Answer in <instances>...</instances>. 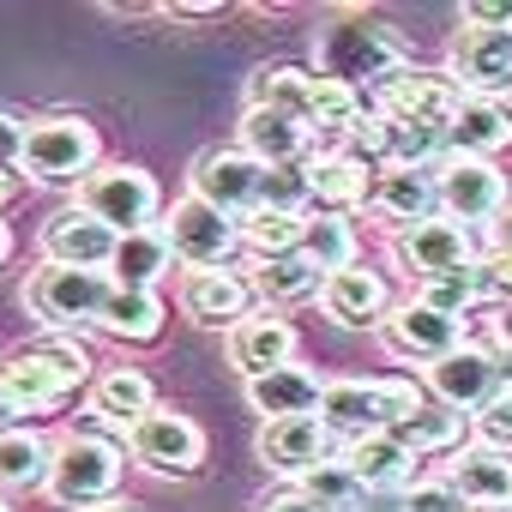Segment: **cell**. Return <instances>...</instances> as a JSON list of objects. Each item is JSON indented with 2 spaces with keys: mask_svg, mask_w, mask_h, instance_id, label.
Returning a JSON list of instances; mask_svg holds the SVG:
<instances>
[{
  "mask_svg": "<svg viewBox=\"0 0 512 512\" xmlns=\"http://www.w3.org/2000/svg\"><path fill=\"white\" fill-rule=\"evenodd\" d=\"M19 193H25V175H19V169H0V211H7Z\"/></svg>",
  "mask_w": 512,
  "mask_h": 512,
  "instance_id": "obj_49",
  "label": "cell"
},
{
  "mask_svg": "<svg viewBox=\"0 0 512 512\" xmlns=\"http://www.w3.org/2000/svg\"><path fill=\"white\" fill-rule=\"evenodd\" d=\"M79 211L97 217L115 235H133V229H151L163 217V187L139 163H97L79 181Z\"/></svg>",
  "mask_w": 512,
  "mask_h": 512,
  "instance_id": "obj_6",
  "label": "cell"
},
{
  "mask_svg": "<svg viewBox=\"0 0 512 512\" xmlns=\"http://www.w3.org/2000/svg\"><path fill=\"white\" fill-rule=\"evenodd\" d=\"M109 296L103 272H73V266H37L25 284V308L49 326V332H79L97 326V308Z\"/></svg>",
  "mask_w": 512,
  "mask_h": 512,
  "instance_id": "obj_9",
  "label": "cell"
},
{
  "mask_svg": "<svg viewBox=\"0 0 512 512\" xmlns=\"http://www.w3.org/2000/svg\"><path fill=\"white\" fill-rule=\"evenodd\" d=\"M446 157H476V163H494L506 145H512V121L494 97H458L446 133H440Z\"/></svg>",
  "mask_w": 512,
  "mask_h": 512,
  "instance_id": "obj_23",
  "label": "cell"
},
{
  "mask_svg": "<svg viewBox=\"0 0 512 512\" xmlns=\"http://www.w3.org/2000/svg\"><path fill=\"white\" fill-rule=\"evenodd\" d=\"M464 512H512V506H464Z\"/></svg>",
  "mask_w": 512,
  "mask_h": 512,
  "instance_id": "obj_54",
  "label": "cell"
},
{
  "mask_svg": "<svg viewBox=\"0 0 512 512\" xmlns=\"http://www.w3.org/2000/svg\"><path fill=\"white\" fill-rule=\"evenodd\" d=\"M320 386H326V380H320L314 368L290 362V368H272V374H260V380H247V404L260 410L266 422H284V416H314Z\"/></svg>",
  "mask_w": 512,
  "mask_h": 512,
  "instance_id": "obj_30",
  "label": "cell"
},
{
  "mask_svg": "<svg viewBox=\"0 0 512 512\" xmlns=\"http://www.w3.org/2000/svg\"><path fill=\"white\" fill-rule=\"evenodd\" d=\"M7 260H13V229L0 223V266H7Z\"/></svg>",
  "mask_w": 512,
  "mask_h": 512,
  "instance_id": "obj_51",
  "label": "cell"
},
{
  "mask_svg": "<svg viewBox=\"0 0 512 512\" xmlns=\"http://www.w3.org/2000/svg\"><path fill=\"white\" fill-rule=\"evenodd\" d=\"M175 302H181V314L193 320V326H205V332H229V326H241L247 314H253V284L241 278V272H181V284H175Z\"/></svg>",
  "mask_w": 512,
  "mask_h": 512,
  "instance_id": "obj_16",
  "label": "cell"
},
{
  "mask_svg": "<svg viewBox=\"0 0 512 512\" xmlns=\"http://www.w3.org/2000/svg\"><path fill=\"white\" fill-rule=\"evenodd\" d=\"M362 121H368V97H362V91H350V85H332V79H320V73H314V97H308V115H302L308 139H314L320 151H338V145H344Z\"/></svg>",
  "mask_w": 512,
  "mask_h": 512,
  "instance_id": "obj_27",
  "label": "cell"
},
{
  "mask_svg": "<svg viewBox=\"0 0 512 512\" xmlns=\"http://www.w3.org/2000/svg\"><path fill=\"white\" fill-rule=\"evenodd\" d=\"M506 37H512V25H506Z\"/></svg>",
  "mask_w": 512,
  "mask_h": 512,
  "instance_id": "obj_56",
  "label": "cell"
},
{
  "mask_svg": "<svg viewBox=\"0 0 512 512\" xmlns=\"http://www.w3.org/2000/svg\"><path fill=\"white\" fill-rule=\"evenodd\" d=\"M416 302H422V308H434V314H446V320H464V314L482 302V278H476V266H470V272L428 278V284L416 290Z\"/></svg>",
  "mask_w": 512,
  "mask_h": 512,
  "instance_id": "obj_39",
  "label": "cell"
},
{
  "mask_svg": "<svg viewBox=\"0 0 512 512\" xmlns=\"http://www.w3.org/2000/svg\"><path fill=\"white\" fill-rule=\"evenodd\" d=\"M338 464L350 470V482L362 494H392V488H410L416 482V458L392 440V434H362V440H344Z\"/></svg>",
  "mask_w": 512,
  "mask_h": 512,
  "instance_id": "obj_25",
  "label": "cell"
},
{
  "mask_svg": "<svg viewBox=\"0 0 512 512\" xmlns=\"http://www.w3.org/2000/svg\"><path fill=\"white\" fill-rule=\"evenodd\" d=\"M145 410H157V386H151V374H139V368H103V374L91 380V416L115 422L121 434H127Z\"/></svg>",
  "mask_w": 512,
  "mask_h": 512,
  "instance_id": "obj_32",
  "label": "cell"
},
{
  "mask_svg": "<svg viewBox=\"0 0 512 512\" xmlns=\"http://www.w3.org/2000/svg\"><path fill=\"white\" fill-rule=\"evenodd\" d=\"M458 97H464V91H458L446 73H422V67H410V73H398L386 91H374V115H386V121H398V127L446 133Z\"/></svg>",
  "mask_w": 512,
  "mask_h": 512,
  "instance_id": "obj_12",
  "label": "cell"
},
{
  "mask_svg": "<svg viewBox=\"0 0 512 512\" xmlns=\"http://www.w3.org/2000/svg\"><path fill=\"white\" fill-rule=\"evenodd\" d=\"M368 205H374L386 223H398V229H410V223H422V217H440L434 169H380Z\"/></svg>",
  "mask_w": 512,
  "mask_h": 512,
  "instance_id": "obj_28",
  "label": "cell"
},
{
  "mask_svg": "<svg viewBox=\"0 0 512 512\" xmlns=\"http://www.w3.org/2000/svg\"><path fill=\"white\" fill-rule=\"evenodd\" d=\"M506 25H512L506 0H470L464 7V31H506Z\"/></svg>",
  "mask_w": 512,
  "mask_h": 512,
  "instance_id": "obj_44",
  "label": "cell"
},
{
  "mask_svg": "<svg viewBox=\"0 0 512 512\" xmlns=\"http://www.w3.org/2000/svg\"><path fill=\"white\" fill-rule=\"evenodd\" d=\"M296 253H302L320 278H332V272L356 266V223H350V217L308 211V217H302V235H296Z\"/></svg>",
  "mask_w": 512,
  "mask_h": 512,
  "instance_id": "obj_34",
  "label": "cell"
},
{
  "mask_svg": "<svg viewBox=\"0 0 512 512\" xmlns=\"http://www.w3.org/2000/svg\"><path fill=\"white\" fill-rule=\"evenodd\" d=\"M25 127L13 109H0V169H19V151H25Z\"/></svg>",
  "mask_w": 512,
  "mask_h": 512,
  "instance_id": "obj_45",
  "label": "cell"
},
{
  "mask_svg": "<svg viewBox=\"0 0 512 512\" xmlns=\"http://www.w3.org/2000/svg\"><path fill=\"white\" fill-rule=\"evenodd\" d=\"M392 253H398V266L410 278H422V284L428 278H446V272H470L482 260V253H476V229H464L452 217H422V223L398 229Z\"/></svg>",
  "mask_w": 512,
  "mask_h": 512,
  "instance_id": "obj_11",
  "label": "cell"
},
{
  "mask_svg": "<svg viewBox=\"0 0 512 512\" xmlns=\"http://www.w3.org/2000/svg\"><path fill=\"white\" fill-rule=\"evenodd\" d=\"M416 61H410V43L392 31V25H374V19H350V25H332L326 37H320V79H332V85H350V91H362V85H374V91H386L398 73H410Z\"/></svg>",
  "mask_w": 512,
  "mask_h": 512,
  "instance_id": "obj_3",
  "label": "cell"
},
{
  "mask_svg": "<svg viewBox=\"0 0 512 512\" xmlns=\"http://www.w3.org/2000/svg\"><path fill=\"white\" fill-rule=\"evenodd\" d=\"M494 103H500V109H506V121H512V85H506V91H500Z\"/></svg>",
  "mask_w": 512,
  "mask_h": 512,
  "instance_id": "obj_53",
  "label": "cell"
},
{
  "mask_svg": "<svg viewBox=\"0 0 512 512\" xmlns=\"http://www.w3.org/2000/svg\"><path fill=\"white\" fill-rule=\"evenodd\" d=\"M235 151H247L260 169H284V163H308L314 139L296 115H272V109H241V133Z\"/></svg>",
  "mask_w": 512,
  "mask_h": 512,
  "instance_id": "obj_24",
  "label": "cell"
},
{
  "mask_svg": "<svg viewBox=\"0 0 512 512\" xmlns=\"http://www.w3.org/2000/svg\"><path fill=\"white\" fill-rule=\"evenodd\" d=\"M253 512H326V506H320V500H308L302 488H278V494H266Z\"/></svg>",
  "mask_w": 512,
  "mask_h": 512,
  "instance_id": "obj_46",
  "label": "cell"
},
{
  "mask_svg": "<svg viewBox=\"0 0 512 512\" xmlns=\"http://www.w3.org/2000/svg\"><path fill=\"white\" fill-rule=\"evenodd\" d=\"M374 163L350 157V151H320L308 157V211H326V217H350L356 205H368L374 193Z\"/></svg>",
  "mask_w": 512,
  "mask_h": 512,
  "instance_id": "obj_19",
  "label": "cell"
},
{
  "mask_svg": "<svg viewBox=\"0 0 512 512\" xmlns=\"http://www.w3.org/2000/svg\"><path fill=\"white\" fill-rule=\"evenodd\" d=\"M296 235H302V217H290V211L253 205V211L241 217V247L253 253V260H278V253H296Z\"/></svg>",
  "mask_w": 512,
  "mask_h": 512,
  "instance_id": "obj_38",
  "label": "cell"
},
{
  "mask_svg": "<svg viewBox=\"0 0 512 512\" xmlns=\"http://www.w3.org/2000/svg\"><path fill=\"white\" fill-rule=\"evenodd\" d=\"M115 229H103L97 217H85L79 205L55 211L43 223V266H73V272H109L115 260Z\"/></svg>",
  "mask_w": 512,
  "mask_h": 512,
  "instance_id": "obj_17",
  "label": "cell"
},
{
  "mask_svg": "<svg viewBox=\"0 0 512 512\" xmlns=\"http://www.w3.org/2000/svg\"><path fill=\"white\" fill-rule=\"evenodd\" d=\"M163 320H169V308L157 290H115L109 284V296L97 308V332H109L115 344H157Z\"/></svg>",
  "mask_w": 512,
  "mask_h": 512,
  "instance_id": "obj_29",
  "label": "cell"
},
{
  "mask_svg": "<svg viewBox=\"0 0 512 512\" xmlns=\"http://www.w3.org/2000/svg\"><path fill=\"white\" fill-rule=\"evenodd\" d=\"M434 199H440V217H452L464 229H488L506 205V175L476 157H446V163H434Z\"/></svg>",
  "mask_w": 512,
  "mask_h": 512,
  "instance_id": "obj_10",
  "label": "cell"
},
{
  "mask_svg": "<svg viewBox=\"0 0 512 512\" xmlns=\"http://www.w3.org/2000/svg\"><path fill=\"white\" fill-rule=\"evenodd\" d=\"M464 434H470V416H464V410H446V404H422L416 416H404V422L392 428V440H398L416 464H422L428 452H458Z\"/></svg>",
  "mask_w": 512,
  "mask_h": 512,
  "instance_id": "obj_35",
  "label": "cell"
},
{
  "mask_svg": "<svg viewBox=\"0 0 512 512\" xmlns=\"http://www.w3.org/2000/svg\"><path fill=\"white\" fill-rule=\"evenodd\" d=\"M121 452H133V464H145L157 476H193L205 464V428L193 416H181L175 404H157L127 428Z\"/></svg>",
  "mask_w": 512,
  "mask_h": 512,
  "instance_id": "obj_8",
  "label": "cell"
},
{
  "mask_svg": "<svg viewBox=\"0 0 512 512\" xmlns=\"http://www.w3.org/2000/svg\"><path fill=\"white\" fill-rule=\"evenodd\" d=\"M157 235L169 241L175 260H181V266H193V272H223L235 253H241V223H235V217H223L217 205L193 199V193H181L175 205H163Z\"/></svg>",
  "mask_w": 512,
  "mask_h": 512,
  "instance_id": "obj_7",
  "label": "cell"
},
{
  "mask_svg": "<svg viewBox=\"0 0 512 512\" xmlns=\"http://www.w3.org/2000/svg\"><path fill=\"white\" fill-rule=\"evenodd\" d=\"M91 512H139V506H127V500H109V506H91Z\"/></svg>",
  "mask_w": 512,
  "mask_h": 512,
  "instance_id": "obj_52",
  "label": "cell"
},
{
  "mask_svg": "<svg viewBox=\"0 0 512 512\" xmlns=\"http://www.w3.org/2000/svg\"><path fill=\"white\" fill-rule=\"evenodd\" d=\"M308 97H314V67H296V61H278V67H260L247 79V109H272V115H308Z\"/></svg>",
  "mask_w": 512,
  "mask_h": 512,
  "instance_id": "obj_37",
  "label": "cell"
},
{
  "mask_svg": "<svg viewBox=\"0 0 512 512\" xmlns=\"http://www.w3.org/2000/svg\"><path fill=\"white\" fill-rule=\"evenodd\" d=\"M374 332H380V344H386L398 362H416V368H434L446 350H458V344H464V320H446V314L422 308L416 296H410L404 308H392Z\"/></svg>",
  "mask_w": 512,
  "mask_h": 512,
  "instance_id": "obj_15",
  "label": "cell"
},
{
  "mask_svg": "<svg viewBox=\"0 0 512 512\" xmlns=\"http://www.w3.org/2000/svg\"><path fill=\"white\" fill-rule=\"evenodd\" d=\"M404 512H464V500L452 494V482L446 476H416L410 488H404V500H398Z\"/></svg>",
  "mask_w": 512,
  "mask_h": 512,
  "instance_id": "obj_43",
  "label": "cell"
},
{
  "mask_svg": "<svg viewBox=\"0 0 512 512\" xmlns=\"http://www.w3.org/2000/svg\"><path fill=\"white\" fill-rule=\"evenodd\" d=\"M223 350H229V368H241V380H260L272 368H290L302 338H296V326L278 308H253L241 326L223 332Z\"/></svg>",
  "mask_w": 512,
  "mask_h": 512,
  "instance_id": "obj_14",
  "label": "cell"
},
{
  "mask_svg": "<svg viewBox=\"0 0 512 512\" xmlns=\"http://www.w3.org/2000/svg\"><path fill=\"white\" fill-rule=\"evenodd\" d=\"M446 482H452V494H458L464 506H512V452L458 446Z\"/></svg>",
  "mask_w": 512,
  "mask_h": 512,
  "instance_id": "obj_26",
  "label": "cell"
},
{
  "mask_svg": "<svg viewBox=\"0 0 512 512\" xmlns=\"http://www.w3.org/2000/svg\"><path fill=\"white\" fill-rule=\"evenodd\" d=\"M422 392H434L446 410H482L494 398V356L482 344H458V350H446L428 368V386Z\"/></svg>",
  "mask_w": 512,
  "mask_h": 512,
  "instance_id": "obj_22",
  "label": "cell"
},
{
  "mask_svg": "<svg viewBox=\"0 0 512 512\" xmlns=\"http://www.w3.org/2000/svg\"><path fill=\"white\" fill-rule=\"evenodd\" d=\"M169 272H175V253H169V241H163L157 223H151V229H133V235L115 241V260H109L103 278H109L115 290H157Z\"/></svg>",
  "mask_w": 512,
  "mask_h": 512,
  "instance_id": "obj_31",
  "label": "cell"
},
{
  "mask_svg": "<svg viewBox=\"0 0 512 512\" xmlns=\"http://www.w3.org/2000/svg\"><path fill=\"white\" fill-rule=\"evenodd\" d=\"M470 428H476V446L512 452V392H506V386H494V398L470 416Z\"/></svg>",
  "mask_w": 512,
  "mask_h": 512,
  "instance_id": "obj_42",
  "label": "cell"
},
{
  "mask_svg": "<svg viewBox=\"0 0 512 512\" xmlns=\"http://www.w3.org/2000/svg\"><path fill=\"white\" fill-rule=\"evenodd\" d=\"M320 308H326V320L368 332V326H380L392 314V296H386V278L356 260V266H344V272H332L320 284Z\"/></svg>",
  "mask_w": 512,
  "mask_h": 512,
  "instance_id": "obj_21",
  "label": "cell"
},
{
  "mask_svg": "<svg viewBox=\"0 0 512 512\" xmlns=\"http://www.w3.org/2000/svg\"><path fill=\"white\" fill-rule=\"evenodd\" d=\"M97 374L91 350L67 332H43L37 344H25L7 368H0V428L7 416H55L79 398V386Z\"/></svg>",
  "mask_w": 512,
  "mask_h": 512,
  "instance_id": "obj_1",
  "label": "cell"
},
{
  "mask_svg": "<svg viewBox=\"0 0 512 512\" xmlns=\"http://www.w3.org/2000/svg\"><path fill=\"white\" fill-rule=\"evenodd\" d=\"M494 344H512V302L494 308Z\"/></svg>",
  "mask_w": 512,
  "mask_h": 512,
  "instance_id": "obj_50",
  "label": "cell"
},
{
  "mask_svg": "<svg viewBox=\"0 0 512 512\" xmlns=\"http://www.w3.org/2000/svg\"><path fill=\"white\" fill-rule=\"evenodd\" d=\"M55 446L37 428H0V494H37L49 488Z\"/></svg>",
  "mask_w": 512,
  "mask_h": 512,
  "instance_id": "obj_33",
  "label": "cell"
},
{
  "mask_svg": "<svg viewBox=\"0 0 512 512\" xmlns=\"http://www.w3.org/2000/svg\"><path fill=\"white\" fill-rule=\"evenodd\" d=\"M488 253H500V260H512V199L500 205V217L488 223Z\"/></svg>",
  "mask_w": 512,
  "mask_h": 512,
  "instance_id": "obj_47",
  "label": "cell"
},
{
  "mask_svg": "<svg viewBox=\"0 0 512 512\" xmlns=\"http://www.w3.org/2000/svg\"><path fill=\"white\" fill-rule=\"evenodd\" d=\"M446 79L464 97H500L512 85V37L506 31H458Z\"/></svg>",
  "mask_w": 512,
  "mask_h": 512,
  "instance_id": "obj_18",
  "label": "cell"
},
{
  "mask_svg": "<svg viewBox=\"0 0 512 512\" xmlns=\"http://www.w3.org/2000/svg\"><path fill=\"white\" fill-rule=\"evenodd\" d=\"M290 488H302V494H308V500H320L326 512H350V506L362 500V488L350 482V470H344L338 458H326V464H314V470H308V476H296Z\"/></svg>",
  "mask_w": 512,
  "mask_h": 512,
  "instance_id": "obj_40",
  "label": "cell"
},
{
  "mask_svg": "<svg viewBox=\"0 0 512 512\" xmlns=\"http://www.w3.org/2000/svg\"><path fill=\"white\" fill-rule=\"evenodd\" d=\"M103 163V139L85 115H43L25 127V151H19V175L37 187H79L91 169Z\"/></svg>",
  "mask_w": 512,
  "mask_h": 512,
  "instance_id": "obj_4",
  "label": "cell"
},
{
  "mask_svg": "<svg viewBox=\"0 0 512 512\" xmlns=\"http://www.w3.org/2000/svg\"><path fill=\"white\" fill-rule=\"evenodd\" d=\"M260 458L278 476H308L314 464L338 458V440L326 434L320 416H284V422H266L260 428Z\"/></svg>",
  "mask_w": 512,
  "mask_h": 512,
  "instance_id": "obj_20",
  "label": "cell"
},
{
  "mask_svg": "<svg viewBox=\"0 0 512 512\" xmlns=\"http://www.w3.org/2000/svg\"><path fill=\"white\" fill-rule=\"evenodd\" d=\"M0 512H13V506H7V494H0Z\"/></svg>",
  "mask_w": 512,
  "mask_h": 512,
  "instance_id": "obj_55",
  "label": "cell"
},
{
  "mask_svg": "<svg viewBox=\"0 0 512 512\" xmlns=\"http://www.w3.org/2000/svg\"><path fill=\"white\" fill-rule=\"evenodd\" d=\"M253 302H266V308H284V302H314L320 296V272L302 260V253H278V260H253Z\"/></svg>",
  "mask_w": 512,
  "mask_h": 512,
  "instance_id": "obj_36",
  "label": "cell"
},
{
  "mask_svg": "<svg viewBox=\"0 0 512 512\" xmlns=\"http://www.w3.org/2000/svg\"><path fill=\"white\" fill-rule=\"evenodd\" d=\"M260 163H253L247 151H235V145H217V151H205L199 163H193V175H187V193L193 199H205V205H217L223 217H247L253 205H260Z\"/></svg>",
  "mask_w": 512,
  "mask_h": 512,
  "instance_id": "obj_13",
  "label": "cell"
},
{
  "mask_svg": "<svg viewBox=\"0 0 512 512\" xmlns=\"http://www.w3.org/2000/svg\"><path fill=\"white\" fill-rule=\"evenodd\" d=\"M260 205H266V211H290V217H308V163H284V169H266V175H260Z\"/></svg>",
  "mask_w": 512,
  "mask_h": 512,
  "instance_id": "obj_41",
  "label": "cell"
},
{
  "mask_svg": "<svg viewBox=\"0 0 512 512\" xmlns=\"http://www.w3.org/2000/svg\"><path fill=\"white\" fill-rule=\"evenodd\" d=\"M488 356H494V386H506V392H512V344H494Z\"/></svg>",
  "mask_w": 512,
  "mask_h": 512,
  "instance_id": "obj_48",
  "label": "cell"
},
{
  "mask_svg": "<svg viewBox=\"0 0 512 512\" xmlns=\"http://www.w3.org/2000/svg\"><path fill=\"white\" fill-rule=\"evenodd\" d=\"M121 470H127V452H121L115 440H103V434H91V428H73V434L55 446L49 494H55L61 506L91 512V506H109V500H115Z\"/></svg>",
  "mask_w": 512,
  "mask_h": 512,
  "instance_id": "obj_5",
  "label": "cell"
},
{
  "mask_svg": "<svg viewBox=\"0 0 512 512\" xmlns=\"http://www.w3.org/2000/svg\"><path fill=\"white\" fill-rule=\"evenodd\" d=\"M428 404V392L404 374H380V380H326L314 416L326 422V434L338 440H362V434H392L404 416H416Z\"/></svg>",
  "mask_w": 512,
  "mask_h": 512,
  "instance_id": "obj_2",
  "label": "cell"
}]
</instances>
